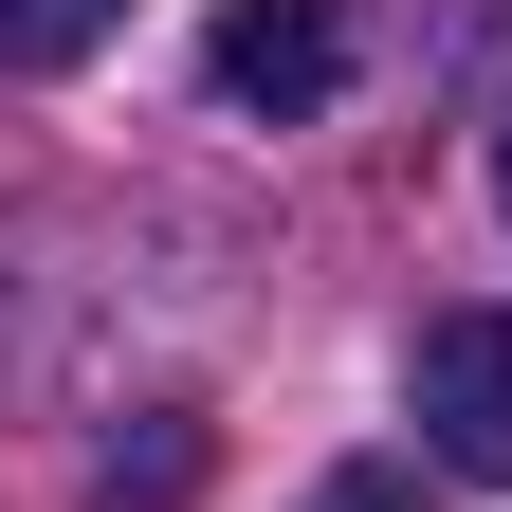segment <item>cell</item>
Segmentation results:
<instances>
[{"instance_id": "1", "label": "cell", "mask_w": 512, "mask_h": 512, "mask_svg": "<svg viewBox=\"0 0 512 512\" xmlns=\"http://www.w3.org/2000/svg\"><path fill=\"white\" fill-rule=\"evenodd\" d=\"M202 92H220V110H256V128H311V110L348 92V0H220Z\"/></svg>"}, {"instance_id": "2", "label": "cell", "mask_w": 512, "mask_h": 512, "mask_svg": "<svg viewBox=\"0 0 512 512\" xmlns=\"http://www.w3.org/2000/svg\"><path fill=\"white\" fill-rule=\"evenodd\" d=\"M403 403H421L439 476H512V311H439L421 366H403Z\"/></svg>"}, {"instance_id": "3", "label": "cell", "mask_w": 512, "mask_h": 512, "mask_svg": "<svg viewBox=\"0 0 512 512\" xmlns=\"http://www.w3.org/2000/svg\"><path fill=\"white\" fill-rule=\"evenodd\" d=\"M110 19H128V0H0V74H74Z\"/></svg>"}, {"instance_id": "4", "label": "cell", "mask_w": 512, "mask_h": 512, "mask_svg": "<svg viewBox=\"0 0 512 512\" xmlns=\"http://www.w3.org/2000/svg\"><path fill=\"white\" fill-rule=\"evenodd\" d=\"M92 494H110V512H165V494H202V439H183V421L110 439V458H92Z\"/></svg>"}, {"instance_id": "5", "label": "cell", "mask_w": 512, "mask_h": 512, "mask_svg": "<svg viewBox=\"0 0 512 512\" xmlns=\"http://www.w3.org/2000/svg\"><path fill=\"white\" fill-rule=\"evenodd\" d=\"M311 512H421V476H403V458H366V476H330Z\"/></svg>"}, {"instance_id": "6", "label": "cell", "mask_w": 512, "mask_h": 512, "mask_svg": "<svg viewBox=\"0 0 512 512\" xmlns=\"http://www.w3.org/2000/svg\"><path fill=\"white\" fill-rule=\"evenodd\" d=\"M494 202H512V128H494Z\"/></svg>"}]
</instances>
